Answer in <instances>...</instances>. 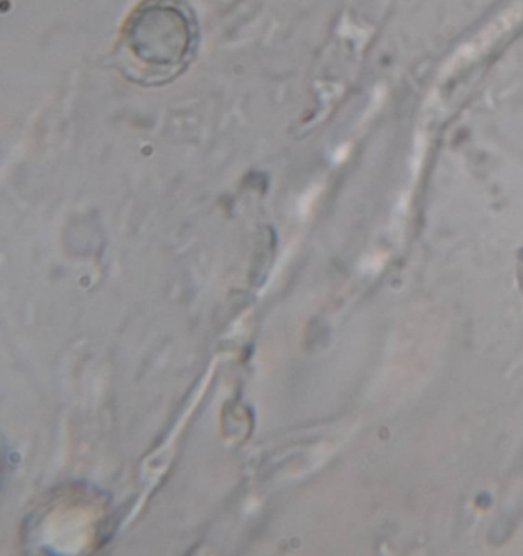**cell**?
I'll return each instance as SVG.
<instances>
[{"mask_svg": "<svg viewBox=\"0 0 523 556\" xmlns=\"http://www.w3.org/2000/svg\"><path fill=\"white\" fill-rule=\"evenodd\" d=\"M197 50V17L188 3L144 0L123 22L115 58L128 80L154 88L180 77Z\"/></svg>", "mask_w": 523, "mask_h": 556, "instance_id": "6da1fadb", "label": "cell"}]
</instances>
